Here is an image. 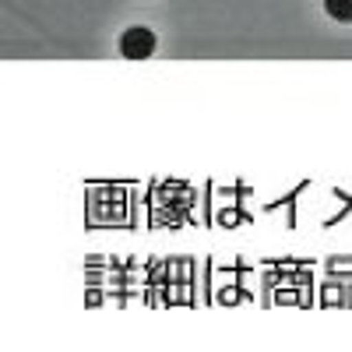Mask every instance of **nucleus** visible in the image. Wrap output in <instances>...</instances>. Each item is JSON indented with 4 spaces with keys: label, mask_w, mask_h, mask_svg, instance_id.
<instances>
[{
    "label": "nucleus",
    "mask_w": 352,
    "mask_h": 352,
    "mask_svg": "<svg viewBox=\"0 0 352 352\" xmlns=\"http://www.w3.org/2000/svg\"><path fill=\"white\" fill-rule=\"evenodd\" d=\"M120 53L127 56V60H144V56H152L155 53V32L152 28H127V32L120 36Z\"/></svg>",
    "instance_id": "nucleus-1"
},
{
    "label": "nucleus",
    "mask_w": 352,
    "mask_h": 352,
    "mask_svg": "<svg viewBox=\"0 0 352 352\" xmlns=\"http://www.w3.org/2000/svg\"><path fill=\"white\" fill-rule=\"evenodd\" d=\"M324 8L335 21H352V0H324Z\"/></svg>",
    "instance_id": "nucleus-2"
}]
</instances>
